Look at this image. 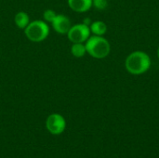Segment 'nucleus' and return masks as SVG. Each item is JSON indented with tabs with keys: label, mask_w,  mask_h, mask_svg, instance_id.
<instances>
[{
	"label": "nucleus",
	"mask_w": 159,
	"mask_h": 158,
	"mask_svg": "<svg viewBox=\"0 0 159 158\" xmlns=\"http://www.w3.org/2000/svg\"><path fill=\"white\" fill-rule=\"evenodd\" d=\"M126 69L131 74H142L149 70L151 59L143 51H134L126 59Z\"/></svg>",
	"instance_id": "f257e3e1"
},
{
	"label": "nucleus",
	"mask_w": 159,
	"mask_h": 158,
	"mask_svg": "<svg viewBox=\"0 0 159 158\" xmlns=\"http://www.w3.org/2000/svg\"><path fill=\"white\" fill-rule=\"evenodd\" d=\"M85 46L87 53L96 59H103L107 57L111 50L108 40L100 35L89 36V39L86 41Z\"/></svg>",
	"instance_id": "f03ea898"
},
{
	"label": "nucleus",
	"mask_w": 159,
	"mask_h": 158,
	"mask_svg": "<svg viewBox=\"0 0 159 158\" xmlns=\"http://www.w3.org/2000/svg\"><path fill=\"white\" fill-rule=\"evenodd\" d=\"M24 34L32 42H42L49 34V26L45 20H33L24 29Z\"/></svg>",
	"instance_id": "7ed1b4c3"
},
{
	"label": "nucleus",
	"mask_w": 159,
	"mask_h": 158,
	"mask_svg": "<svg viewBox=\"0 0 159 158\" xmlns=\"http://www.w3.org/2000/svg\"><path fill=\"white\" fill-rule=\"evenodd\" d=\"M66 120L60 114H51L46 120V128L52 135H61L66 129Z\"/></svg>",
	"instance_id": "20e7f679"
},
{
	"label": "nucleus",
	"mask_w": 159,
	"mask_h": 158,
	"mask_svg": "<svg viewBox=\"0 0 159 158\" xmlns=\"http://www.w3.org/2000/svg\"><path fill=\"white\" fill-rule=\"evenodd\" d=\"M67 35L72 43H84L90 36L89 26L85 23L75 24L70 28Z\"/></svg>",
	"instance_id": "39448f33"
},
{
	"label": "nucleus",
	"mask_w": 159,
	"mask_h": 158,
	"mask_svg": "<svg viewBox=\"0 0 159 158\" xmlns=\"http://www.w3.org/2000/svg\"><path fill=\"white\" fill-rule=\"evenodd\" d=\"M51 24H52L53 29L58 34H67L70 28L72 27L71 20H69V18H67L63 14H57L56 18L51 22Z\"/></svg>",
	"instance_id": "423d86ee"
},
{
	"label": "nucleus",
	"mask_w": 159,
	"mask_h": 158,
	"mask_svg": "<svg viewBox=\"0 0 159 158\" xmlns=\"http://www.w3.org/2000/svg\"><path fill=\"white\" fill-rule=\"evenodd\" d=\"M68 6L75 12H86L89 11L92 5V0H68Z\"/></svg>",
	"instance_id": "0eeeda50"
},
{
	"label": "nucleus",
	"mask_w": 159,
	"mask_h": 158,
	"mask_svg": "<svg viewBox=\"0 0 159 158\" xmlns=\"http://www.w3.org/2000/svg\"><path fill=\"white\" fill-rule=\"evenodd\" d=\"M14 21H15V24L17 25L18 28L24 30L28 26V24L30 23V18L26 12L20 11L15 15Z\"/></svg>",
	"instance_id": "6e6552de"
},
{
	"label": "nucleus",
	"mask_w": 159,
	"mask_h": 158,
	"mask_svg": "<svg viewBox=\"0 0 159 158\" xmlns=\"http://www.w3.org/2000/svg\"><path fill=\"white\" fill-rule=\"evenodd\" d=\"M90 32H92L95 35H103L106 31H107V26L103 21L101 20H96L90 23Z\"/></svg>",
	"instance_id": "1a4fd4ad"
},
{
	"label": "nucleus",
	"mask_w": 159,
	"mask_h": 158,
	"mask_svg": "<svg viewBox=\"0 0 159 158\" xmlns=\"http://www.w3.org/2000/svg\"><path fill=\"white\" fill-rule=\"evenodd\" d=\"M71 53L75 58H81L87 53L86 46L83 43H73L71 47Z\"/></svg>",
	"instance_id": "9d476101"
},
{
	"label": "nucleus",
	"mask_w": 159,
	"mask_h": 158,
	"mask_svg": "<svg viewBox=\"0 0 159 158\" xmlns=\"http://www.w3.org/2000/svg\"><path fill=\"white\" fill-rule=\"evenodd\" d=\"M56 16H57V13L54 10L49 9V8L48 9H46L44 11V14H43V17H44L45 21L46 22H50V23L54 20V19L56 18Z\"/></svg>",
	"instance_id": "9b49d317"
},
{
	"label": "nucleus",
	"mask_w": 159,
	"mask_h": 158,
	"mask_svg": "<svg viewBox=\"0 0 159 158\" xmlns=\"http://www.w3.org/2000/svg\"><path fill=\"white\" fill-rule=\"evenodd\" d=\"M92 5L98 9H105L108 3L107 0H92Z\"/></svg>",
	"instance_id": "f8f14e48"
},
{
	"label": "nucleus",
	"mask_w": 159,
	"mask_h": 158,
	"mask_svg": "<svg viewBox=\"0 0 159 158\" xmlns=\"http://www.w3.org/2000/svg\"><path fill=\"white\" fill-rule=\"evenodd\" d=\"M157 57H158V59H159V48L157 49Z\"/></svg>",
	"instance_id": "ddd939ff"
}]
</instances>
